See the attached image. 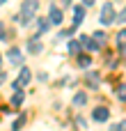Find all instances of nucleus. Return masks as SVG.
<instances>
[{
  "label": "nucleus",
  "mask_w": 126,
  "mask_h": 131,
  "mask_svg": "<svg viewBox=\"0 0 126 131\" xmlns=\"http://www.w3.org/2000/svg\"><path fill=\"white\" fill-rule=\"evenodd\" d=\"M117 44H119V46H126V30H122V32L117 35Z\"/></svg>",
  "instance_id": "nucleus-16"
},
{
  "label": "nucleus",
  "mask_w": 126,
  "mask_h": 131,
  "mask_svg": "<svg viewBox=\"0 0 126 131\" xmlns=\"http://www.w3.org/2000/svg\"><path fill=\"white\" fill-rule=\"evenodd\" d=\"M48 25H51V21H48V18H39V23H37L39 32H46V30H48Z\"/></svg>",
  "instance_id": "nucleus-10"
},
{
  "label": "nucleus",
  "mask_w": 126,
  "mask_h": 131,
  "mask_svg": "<svg viewBox=\"0 0 126 131\" xmlns=\"http://www.w3.org/2000/svg\"><path fill=\"white\" fill-rule=\"evenodd\" d=\"M37 9H39V2H37V0H25V2L21 5V23L28 25V23L34 18Z\"/></svg>",
  "instance_id": "nucleus-1"
},
{
  "label": "nucleus",
  "mask_w": 126,
  "mask_h": 131,
  "mask_svg": "<svg viewBox=\"0 0 126 131\" xmlns=\"http://www.w3.org/2000/svg\"><path fill=\"white\" fill-rule=\"evenodd\" d=\"M92 117H94V122H106V120L110 117V113H108V108L99 106V108H94V111H92Z\"/></svg>",
  "instance_id": "nucleus-4"
},
{
  "label": "nucleus",
  "mask_w": 126,
  "mask_h": 131,
  "mask_svg": "<svg viewBox=\"0 0 126 131\" xmlns=\"http://www.w3.org/2000/svg\"><path fill=\"white\" fill-rule=\"evenodd\" d=\"M94 39H96V44L101 46V44L106 41V35H103V32H96V35H94Z\"/></svg>",
  "instance_id": "nucleus-17"
},
{
  "label": "nucleus",
  "mask_w": 126,
  "mask_h": 131,
  "mask_svg": "<svg viewBox=\"0 0 126 131\" xmlns=\"http://www.w3.org/2000/svg\"><path fill=\"white\" fill-rule=\"evenodd\" d=\"M83 18H85V7H73V23L80 25Z\"/></svg>",
  "instance_id": "nucleus-8"
},
{
  "label": "nucleus",
  "mask_w": 126,
  "mask_h": 131,
  "mask_svg": "<svg viewBox=\"0 0 126 131\" xmlns=\"http://www.w3.org/2000/svg\"><path fill=\"white\" fill-rule=\"evenodd\" d=\"M28 83H30V69L23 67L21 74H18V78H16V83H14V88L18 90V88H23V85H28Z\"/></svg>",
  "instance_id": "nucleus-3"
},
{
  "label": "nucleus",
  "mask_w": 126,
  "mask_h": 131,
  "mask_svg": "<svg viewBox=\"0 0 126 131\" xmlns=\"http://www.w3.org/2000/svg\"><path fill=\"white\" fill-rule=\"evenodd\" d=\"M48 21H51V23H55V25H60V23L64 21V16H62V9L53 7V9H51V16H48Z\"/></svg>",
  "instance_id": "nucleus-5"
},
{
  "label": "nucleus",
  "mask_w": 126,
  "mask_h": 131,
  "mask_svg": "<svg viewBox=\"0 0 126 131\" xmlns=\"http://www.w3.org/2000/svg\"><path fill=\"white\" fill-rule=\"evenodd\" d=\"M11 104H14V106H21V104H23V92H16V94L11 97Z\"/></svg>",
  "instance_id": "nucleus-14"
},
{
  "label": "nucleus",
  "mask_w": 126,
  "mask_h": 131,
  "mask_svg": "<svg viewBox=\"0 0 126 131\" xmlns=\"http://www.w3.org/2000/svg\"><path fill=\"white\" fill-rule=\"evenodd\" d=\"M69 51H71V53H76V51H78V44H76V41H71V44H69Z\"/></svg>",
  "instance_id": "nucleus-20"
},
{
  "label": "nucleus",
  "mask_w": 126,
  "mask_h": 131,
  "mask_svg": "<svg viewBox=\"0 0 126 131\" xmlns=\"http://www.w3.org/2000/svg\"><path fill=\"white\" fill-rule=\"evenodd\" d=\"M115 21H117V23H124V21H126V9H124V12H119V14L115 16Z\"/></svg>",
  "instance_id": "nucleus-19"
},
{
  "label": "nucleus",
  "mask_w": 126,
  "mask_h": 131,
  "mask_svg": "<svg viewBox=\"0 0 126 131\" xmlns=\"http://www.w3.org/2000/svg\"><path fill=\"white\" fill-rule=\"evenodd\" d=\"M115 7H112V2H103V7H101V23L103 25H110V23H115Z\"/></svg>",
  "instance_id": "nucleus-2"
},
{
  "label": "nucleus",
  "mask_w": 126,
  "mask_h": 131,
  "mask_svg": "<svg viewBox=\"0 0 126 131\" xmlns=\"http://www.w3.org/2000/svg\"><path fill=\"white\" fill-rule=\"evenodd\" d=\"M28 51H30V53H39V51H41V44L37 41V37H32V39L28 41Z\"/></svg>",
  "instance_id": "nucleus-9"
},
{
  "label": "nucleus",
  "mask_w": 126,
  "mask_h": 131,
  "mask_svg": "<svg viewBox=\"0 0 126 131\" xmlns=\"http://www.w3.org/2000/svg\"><path fill=\"white\" fill-rule=\"evenodd\" d=\"M90 62H92V60H90L87 55H78V64H80V67H90Z\"/></svg>",
  "instance_id": "nucleus-15"
},
{
  "label": "nucleus",
  "mask_w": 126,
  "mask_h": 131,
  "mask_svg": "<svg viewBox=\"0 0 126 131\" xmlns=\"http://www.w3.org/2000/svg\"><path fill=\"white\" fill-rule=\"evenodd\" d=\"M2 2H5V0H0V5H2Z\"/></svg>",
  "instance_id": "nucleus-25"
},
{
  "label": "nucleus",
  "mask_w": 126,
  "mask_h": 131,
  "mask_svg": "<svg viewBox=\"0 0 126 131\" xmlns=\"http://www.w3.org/2000/svg\"><path fill=\"white\" fill-rule=\"evenodd\" d=\"M115 94L122 99V101H126V85H117V90H115Z\"/></svg>",
  "instance_id": "nucleus-12"
},
{
  "label": "nucleus",
  "mask_w": 126,
  "mask_h": 131,
  "mask_svg": "<svg viewBox=\"0 0 126 131\" xmlns=\"http://www.w3.org/2000/svg\"><path fill=\"white\" fill-rule=\"evenodd\" d=\"M83 2H85V5H94L96 0H83Z\"/></svg>",
  "instance_id": "nucleus-23"
},
{
  "label": "nucleus",
  "mask_w": 126,
  "mask_h": 131,
  "mask_svg": "<svg viewBox=\"0 0 126 131\" xmlns=\"http://www.w3.org/2000/svg\"><path fill=\"white\" fill-rule=\"evenodd\" d=\"M7 58H9L11 64H21V62H23V58H21V48H11V51L7 53Z\"/></svg>",
  "instance_id": "nucleus-7"
},
{
  "label": "nucleus",
  "mask_w": 126,
  "mask_h": 131,
  "mask_svg": "<svg viewBox=\"0 0 126 131\" xmlns=\"http://www.w3.org/2000/svg\"><path fill=\"white\" fill-rule=\"evenodd\" d=\"M5 35V23H0V37Z\"/></svg>",
  "instance_id": "nucleus-21"
},
{
  "label": "nucleus",
  "mask_w": 126,
  "mask_h": 131,
  "mask_svg": "<svg viewBox=\"0 0 126 131\" xmlns=\"http://www.w3.org/2000/svg\"><path fill=\"white\" fill-rule=\"evenodd\" d=\"M78 39H80V46H85V48H90V51H96V48H99V44L92 41V37H87V35H83V37H78Z\"/></svg>",
  "instance_id": "nucleus-6"
},
{
  "label": "nucleus",
  "mask_w": 126,
  "mask_h": 131,
  "mask_svg": "<svg viewBox=\"0 0 126 131\" xmlns=\"http://www.w3.org/2000/svg\"><path fill=\"white\" fill-rule=\"evenodd\" d=\"M69 5H71L69 0H62V7H69Z\"/></svg>",
  "instance_id": "nucleus-22"
},
{
  "label": "nucleus",
  "mask_w": 126,
  "mask_h": 131,
  "mask_svg": "<svg viewBox=\"0 0 126 131\" xmlns=\"http://www.w3.org/2000/svg\"><path fill=\"white\" fill-rule=\"evenodd\" d=\"M2 81H5V74H0V83H2Z\"/></svg>",
  "instance_id": "nucleus-24"
},
{
  "label": "nucleus",
  "mask_w": 126,
  "mask_h": 131,
  "mask_svg": "<svg viewBox=\"0 0 126 131\" xmlns=\"http://www.w3.org/2000/svg\"><path fill=\"white\" fill-rule=\"evenodd\" d=\"M87 83H90L92 88H99V76H96V74H87Z\"/></svg>",
  "instance_id": "nucleus-13"
},
{
  "label": "nucleus",
  "mask_w": 126,
  "mask_h": 131,
  "mask_svg": "<svg viewBox=\"0 0 126 131\" xmlns=\"http://www.w3.org/2000/svg\"><path fill=\"white\" fill-rule=\"evenodd\" d=\"M85 101H87V97H85V92H78V94L73 97V104H76V106H83Z\"/></svg>",
  "instance_id": "nucleus-11"
},
{
  "label": "nucleus",
  "mask_w": 126,
  "mask_h": 131,
  "mask_svg": "<svg viewBox=\"0 0 126 131\" xmlns=\"http://www.w3.org/2000/svg\"><path fill=\"white\" fill-rule=\"evenodd\" d=\"M23 122H25V117H18V120L14 122V127H11V129H14V131H18L21 127H23Z\"/></svg>",
  "instance_id": "nucleus-18"
}]
</instances>
